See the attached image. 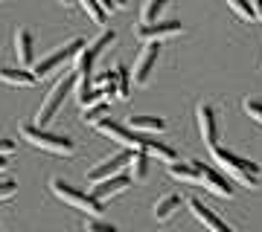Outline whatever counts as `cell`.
Returning <instances> with one entry per match:
<instances>
[{"mask_svg":"<svg viewBox=\"0 0 262 232\" xmlns=\"http://www.w3.org/2000/svg\"><path fill=\"white\" fill-rule=\"evenodd\" d=\"M20 137L27 139L29 145H35V148H41V151H50V154H58V157H70L76 151L70 137L53 134V131L38 128V125H24V128H20Z\"/></svg>","mask_w":262,"mask_h":232,"instance_id":"obj_2","label":"cell"},{"mask_svg":"<svg viewBox=\"0 0 262 232\" xmlns=\"http://www.w3.org/2000/svg\"><path fill=\"white\" fill-rule=\"evenodd\" d=\"M0 82L6 84H18V87H32L38 82L32 70H20V67H0Z\"/></svg>","mask_w":262,"mask_h":232,"instance_id":"obj_15","label":"cell"},{"mask_svg":"<svg viewBox=\"0 0 262 232\" xmlns=\"http://www.w3.org/2000/svg\"><path fill=\"white\" fill-rule=\"evenodd\" d=\"M108 111H111V105H108V102H99V105H94V108H84V111H82V122L96 128L102 119H108Z\"/></svg>","mask_w":262,"mask_h":232,"instance_id":"obj_22","label":"cell"},{"mask_svg":"<svg viewBox=\"0 0 262 232\" xmlns=\"http://www.w3.org/2000/svg\"><path fill=\"white\" fill-rule=\"evenodd\" d=\"M15 192H18V183H15V180H3V183H0V200H12Z\"/></svg>","mask_w":262,"mask_h":232,"instance_id":"obj_29","label":"cell"},{"mask_svg":"<svg viewBox=\"0 0 262 232\" xmlns=\"http://www.w3.org/2000/svg\"><path fill=\"white\" fill-rule=\"evenodd\" d=\"M114 38H117V32H114V29H105V32L96 38L94 44L84 46L82 53L73 58V73L76 75H91V70H94V64H96V58L102 56V49L108 44H114Z\"/></svg>","mask_w":262,"mask_h":232,"instance_id":"obj_7","label":"cell"},{"mask_svg":"<svg viewBox=\"0 0 262 232\" xmlns=\"http://www.w3.org/2000/svg\"><path fill=\"white\" fill-rule=\"evenodd\" d=\"M96 131L105 134V137H111L117 145H122V151H131V154H137V151L146 154V148H149V142H151V137H140V134H134V131H128L125 125L111 122V119H102L96 125Z\"/></svg>","mask_w":262,"mask_h":232,"instance_id":"obj_5","label":"cell"},{"mask_svg":"<svg viewBox=\"0 0 262 232\" xmlns=\"http://www.w3.org/2000/svg\"><path fill=\"white\" fill-rule=\"evenodd\" d=\"M227 6H230L233 15H239L242 20H253V18H256V9H253V3H248V0H230Z\"/></svg>","mask_w":262,"mask_h":232,"instance_id":"obj_24","label":"cell"},{"mask_svg":"<svg viewBox=\"0 0 262 232\" xmlns=\"http://www.w3.org/2000/svg\"><path fill=\"white\" fill-rule=\"evenodd\" d=\"M192 166L198 168V183L204 186L207 192H213L215 197H233L236 195V186L230 183L222 171H215V168L204 166L201 160H192Z\"/></svg>","mask_w":262,"mask_h":232,"instance_id":"obj_8","label":"cell"},{"mask_svg":"<svg viewBox=\"0 0 262 232\" xmlns=\"http://www.w3.org/2000/svg\"><path fill=\"white\" fill-rule=\"evenodd\" d=\"M84 49V41L82 38H73V41H67L64 46H58V49H53L47 58H41V61H35V67H32V73H35V79H47L53 70H58V67L64 64V61H70V58H76L79 53Z\"/></svg>","mask_w":262,"mask_h":232,"instance_id":"obj_6","label":"cell"},{"mask_svg":"<svg viewBox=\"0 0 262 232\" xmlns=\"http://www.w3.org/2000/svg\"><path fill=\"white\" fill-rule=\"evenodd\" d=\"M84 232H120L114 223H105V221H99V218H88L84 221Z\"/></svg>","mask_w":262,"mask_h":232,"instance_id":"obj_26","label":"cell"},{"mask_svg":"<svg viewBox=\"0 0 262 232\" xmlns=\"http://www.w3.org/2000/svg\"><path fill=\"white\" fill-rule=\"evenodd\" d=\"M91 90H94V79H91V75H79V84H76V99L82 102Z\"/></svg>","mask_w":262,"mask_h":232,"instance_id":"obj_28","label":"cell"},{"mask_svg":"<svg viewBox=\"0 0 262 232\" xmlns=\"http://www.w3.org/2000/svg\"><path fill=\"white\" fill-rule=\"evenodd\" d=\"M253 9H256V18H262V0H256V3H253Z\"/></svg>","mask_w":262,"mask_h":232,"instance_id":"obj_32","label":"cell"},{"mask_svg":"<svg viewBox=\"0 0 262 232\" xmlns=\"http://www.w3.org/2000/svg\"><path fill=\"white\" fill-rule=\"evenodd\" d=\"M15 151H18V145H15L12 139H6V137L0 139V157H12Z\"/></svg>","mask_w":262,"mask_h":232,"instance_id":"obj_30","label":"cell"},{"mask_svg":"<svg viewBox=\"0 0 262 232\" xmlns=\"http://www.w3.org/2000/svg\"><path fill=\"white\" fill-rule=\"evenodd\" d=\"M210 154H213V160L225 168L227 174L233 177V180H239L242 186H248V189L259 186L262 168L256 166V163H251V160H245V157H239V154H233V151L225 148V145H215V148H210Z\"/></svg>","mask_w":262,"mask_h":232,"instance_id":"obj_1","label":"cell"},{"mask_svg":"<svg viewBox=\"0 0 262 232\" xmlns=\"http://www.w3.org/2000/svg\"><path fill=\"white\" fill-rule=\"evenodd\" d=\"M76 84H79V75H76V73L61 75V79H58V82L53 84V90L47 93V99H44V102H41V108H38V116H35L38 128H44L47 122H53V116L58 113L61 102H64L67 96H70V90H73Z\"/></svg>","mask_w":262,"mask_h":232,"instance_id":"obj_4","label":"cell"},{"mask_svg":"<svg viewBox=\"0 0 262 232\" xmlns=\"http://www.w3.org/2000/svg\"><path fill=\"white\" fill-rule=\"evenodd\" d=\"M82 9L88 12V18L94 20V23H99V27L105 23V15H108V12L102 9V3H99V0H82Z\"/></svg>","mask_w":262,"mask_h":232,"instance_id":"obj_23","label":"cell"},{"mask_svg":"<svg viewBox=\"0 0 262 232\" xmlns=\"http://www.w3.org/2000/svg\"><path fill=\"white\" fill-rule=\"evenodd\" d=\"M158 56H160V41H151V44L143 46L140 58H137V64H134V84H137V87H143V84L149 82L151 70L158 64Z\"/></svg>","mask_w":262,"mask_h":232,"instance_id":"obj_10","label":"cell"},{"mask_svg":"<svg viewBox=\"0 0 262 232\" xmlns=\"http://www.w3.org/2000/svg\"><path fill=\"white\" fill-rule=\"evenodd\" d=\"M50 192H53L58 200H64V203L82 209V212L91 215V218H99V215L105 212V206L99 203L91 192H79V189H73L70 183H64L61 177H53V180H50Z\"/></svg>","mask_w":262,"mask_h":232,"instance_id":"obj_3","label":"cell"},{"mask_svg":"<svg viewBox=\"0 0 262 232\" xmlns=\"http://www.w3.org/2000/svg\"><path fill=\"white\" fill-rule=\"evenodd\" d=\"M181 203H184V200H181V195L160 197L158 203H155V218H158V221H169V218H172V215L181 209Z\"/></svg>","mask_w":262,"mask_h":232,"instance_id":"obj_19","label":"cell"},{"mask_svg":"<svg viewBox=\"0 0 262 232\" xmlns=\"http://www.w3.org/2000/svg\"><path fill=\"white\" fill-rule=\"evenodd\" d=\"M189 209H192V215H195V221H198V223H204L210 232H236L233 226L222 221V218H219L213 209H207V206L201 203L198 197H192V200H189Z\"/></svg>","mask_w":262,"mask_h":232,"instance_id":"obj_12","label":"cell"},{"mask_svg":"<svg viewBox=\"0 0 262 232\" xmlns=\"http://www.w3.org/2000/svg\"><path fill=\"white\" fill-rule=\"evenodd\" d=\"M131 186V177L128 174H117V177H111V180H102V183H96L94 189H91V195L102 203L105 197H111V195H120V192H125Z\"/></svg>","mask_w":262,"mask_h":232,"instance_id":"obj_14","label":"cell"},{"mask_svg":"<svg viewBox=\"0 0 262 232\" xmlns=\"http://www.w3.org/2000/svg\"><path fill=\"white\" fill-rule=\"evenodd\" d=\"M128 125H131V131L137 134H160V131L166 128V122L160 119V116H143V113H131L128 116Z\"/></svg>","mask_w":262,"mask_h":232,"instance_id":"obj_16","label":"cell"},{"mask_svg":"<svg viewBox=\"0 0 262 232\" xmlns=\"http://www.w3.org/2000/svg\"><path fill=\"white\" fill-rule=\"evenodd\" d=\"M114 70H117V79H120V96L125 99V96H128V90H131V73H128V67H125V64L114 67Z\"/></svg>","mask_w":262,"mask_h":232,"instance_id":"obj_25","label":"cell"},{"mask_svg":"<svg viewBox=\"0 0 262 232\" xmlns=\"http://www.w3.org/2000/svg\"><path fill=\"white\" fill-rule=\"evenodd\" d=\"M6 166H9V157H0V171H3Z\"/></svg>","mask_w":262,"mask_h":232,"instance_id":"obj_33","label":"cell"},{"mask_svg":"<svg viewBox=\"0 0 262 232\" xmlns=\"http://www.w3.org/2000/svg\"><path fill=\"white\" fill-rule=\"evenodd\" d=\"M15 56H18L20 64H32V32L24 29V27L15 32Z\"/></svg>","mask_w":262,"mask_h":232,"instance_id":"obj_17","label":"cell"},{"mask_svg":"<svg viewBox=\"0 0 262 232\" xmlns=\"http://www.w3.org/2000/svg\"><path fill=\"white\" fill-rule=\"evenodd\" d=\"M128 163H131V151H117V154H111L102 163H96L88 171V183L96 186V183H102V180H111V177L122 174V168H128Z\"/></svg>","mask_w":262,"mask_h":232,"instance_id":"obj_9","label":"cell"},{"mask_svg":"<svg viewBox=\"0 0 262 232\" xmlns=\"http://www.w3.org/2000/svg\"><path fill=\"white\" fill-rule=\"evenodd\" d=\"M128 177H131V183H143V180L149 177V154H143V151H137V154H131V163H128Z\"/></svg>","mask_w":262,"mask_h":232,"instance_id":"obj_18","label":"cell"},{"mask_svg":"<svg viewBox=\"0 0 262 232\" xmlns=\"http://www.w3.org/2000/svg\"><path fill=\"white\" fill-rule=\"evenodd\" d=\"M178 32H181L178 20H158V23H151V27H140V29H137V35H140L146 44L160 41V38H166V35H178Z\"/></svg>","mask_w":262,"mask_h":232,"instance_id":"obj_13","label":"cell"},{"mask_svg":"<svg viewBox=\"0 0 262 232\" xmlns=\"http://www.w3.org/2000/svg\"><path fill=\"white\" fill-rule=\"evenodd\" d=\"M169 177H175L181 183H198V168L192 163H172L169 166Z\"/></svg>","mask_w":262,"mask_h":232,"instance_id":"obj_20","label":"cell"},{"mask_svg":"<svg viewBox=\"0 0 262 232\" xmlns=\"http://www.w3.org/2000/svg\"><path fill=\"white\" fill-rule=\"evenodd\" d=\"M166 6V0H149V3H143V12H140V27H151V23H158L160 12Z\"/></svg>","mask_w":262,"mask_h":232,"instance_id":"obj_21","label":"cell"},{"mask_svg":"<svg viewBox=\"0 0 262 232\" xmlns=\"http://www.w3.org/2000/svg\"><path fill=\"white\" fill-rule=\"evenodd\" d=\"M195 119H198V131H201V139H204L210 148L219 145V122H215V111L213 105H198L195 108Z\"/></svg>","mask_w":262,"mask_h":232,"instance_id":"obj_11","label":"cell"},{"mask_svg":"<svg viewBox=\"0 0 262 232\" xmlns=\"http://www.w3.org/2000/svg\"><path fill=\"white\" fill-rule=\"evenodd\" d=\"M102 9L105 12H117L120 9V3H117V0H102Z\"/></svg>","mask_w":262,"mask_h":232,"instance_id":"obj_31","label":"cell"},{"mask_svg":"<svg viewBox=\"0 0 262 232\" xmlns=\"http://www.w3.org/2000/svg\"><path fill=\"white\" fill-rule=\"evenodd\" d=\"M245 113H248L253 122H259L262 125V102L259 99H245Z\"/></svg>","mask_w":262,"mask_h":232,"instance_id":"obj_27","label":"cell"}]
</instances>
